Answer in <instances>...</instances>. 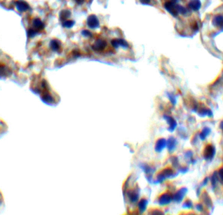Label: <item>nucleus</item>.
<instances>
[{
	"mask_svg": "<svg viewBox=\"0 0 223 215\" xmlns=\"http://www.w3.org/2000/svg\"><path fill=\"white\" fill-rule=\"evenodd\" d=\"M82 34L83 35L84 37H92V33H91L90 31H88V30H83V31H82Z\"/></svg>",
	"mask_w": 223,
	"mask_h": 215,
	"instance_id": "nucleus-12",
	"label": "nucleus"
},
{
	"mask_svg": "<svg viewBox=\"0 0 223 215\" xmlns=\"http://www.w3.org/2000/svg\"><path fill=\"white\" fill-rule=\"evenodd\" d=\"M50 46L53 51H54V52H58L61 48V43L58 40L54 39V40L51 41L50 43Z\"/></svg>",
	"mask_w": 223,
	"mask_h": 215,
	"instance_id": "nucleus-4",
	"label": "nucleus"
},
{
	"mask_svg": "<svg viewBox=\"0 0 223 215\" xmlns=\"http://www.w3.org/2000/svg\"><path fill=\"white\" fill-rule=\"evenodd\" d=\"M118 42H119V46H121V47H123V48H129V44H128V43L125 40H124V39H118Z\"/></svg>",
	"mask_w": 223,
	"mask_h": 215,
	"instance_id": "nucleus-10",
	"label": "nucleus"
},
{
	"mask_svg": "<svg viewBox=\"0 0 223 215\" xmlns=\"http://www.w3.org/2000/svg\"><path fill=\"white\" fill-rule=\"evenodd\" d=\"M140 2L143 5H148L151 2V0H140Z\"/></svg>",
	"mask_w": 223,
	"mask_h": 215,
	"instance_id": "nucleus-13",
	"label": "nucleus"
},
{
	"mask_svg": "<svg viewBox=\"0 0 223 215\" xmlns=\"http://www.w3.org/2000/svg\"><path fill=\"white\" fill-rule=\"evenodd\" d=\"M111 44L112 46L115 48H118L119 46V44L118 42V39H114L111 41Z\"/></svg>",
	"mask_w": 223,
	"mask_h": 215,
	"instance_id": "nucleus-11",
	"label": "nucleus"
},
{
	"mask_svg": "<svg viewBox=\"0 0 223 215\" xmlns=\"http://www.w3.org/2000/svg\"><path fill=\"white\" fill-rule=\"evenodd\" d=\"M204 155H205L206 158H210L213 156V147L209 145L206 148L205 152H204Z\"/></svg>",
	"mask_w": 223,
	"mask_h": 215,
	"instance_id": "nucleus-8",
	"label": "nucleus"
},
{
	"mask_svg": "<svg viewBox=\"0 0 223 215\" xmlns=\"http://www.w3.org/2000/svg\"><path fill=\"white\" fill-rule=\"evenodd\" d=\"M75 22L73 20H65L63 22V27H67V28H70L72 27L74 25Z\"/></svg>",
	"mask_w": 223,
	"mask_h": 215,
	"instance_id": "nucleus-9",
	"label": "nucleus"
},
{
	"mask_svg": "<svg viewBox=\"0 0 223 215\" xmlns=\"http://www.w3.org/2000/svg\"><path fill=\"white\" fill-rule=\"evenodd\" d=\"M74 1L76 2L77 4L82 5L84 2V0H74Z\"/></svg>",
	"mask_w": 223,
	"mask_h": 215,
	"instance_id": "nucleus-14",
	"label": "nucleus"
},
{
	"mask_svg": "<svg viewBox=\"0 0 223 215\" xmlns=\"http://www.w3.org/2000/svg\"><path fill=\"white\" fill-rule=\"evenodd\" d=\"M107 46V43L104 40L101 39H98L93 43L92 45V49L96 52H101L104 50Z\"/></svg>",
	"mask_w": 223,
	"mask_h": 215,
	"instance_id": "nucleus-2",
	"label": "nucleus"
},
{
	"mask_svg": "<svg viewBox=\"0 0 223 215\" xmlns=\"http://www.w3.org/2000/svg\"><path fill=\"white\" fill-rule=\"evenodd\" d=\"M70 15H71V13L68 9L62 10L60 13V19L62 21L66 20L68 18L70 17Z\"/></svg>",
	"mask_w": 223,
	"mask_h": 215,
	"instance_id": "nucleus-6",
	"label": "nucleus"
},
{
	"mask_svg": "<svg viewBox=\"0 0 223 215\" xmlns=\"http://www.w3.org/2000/svg\"><path fill=\"white\" fill-rule=\"evenodd\" d=\"M87 24L91 29H95L99 27V20L95 15H91L87 19Z\"/></svg>",
	"mask_w": 223,
	"mask_h": 215,
	"instance_id": "nucleus-3",
	"label": "nucleus"
},
{
	"mask_svg": "<svg viewBox=\"0 0 223 215\" xmlns=\"http://www.w3.org/2000/svg\"><path fill=\"white\" fill-rule=\"evenodd\" d=\"M179 7L172 1H167L164 4V7L173 16H177L179 12Z\"/></svg>",
	"mask_w": 223,
	"mask_h": 215,
	"instance_id": "nucleus-1",
	"label": "nucleus"
},
{
	"mask_svg": "<svg viewBox=\"0 0 223 215\" xmlns=\"http://www.w3.org/2000/svg\"><path fill=\"white\" fill-rule=\"evenodd\" d=\"M213 24L215 26L223 27V17L222 16H215L213 20Z\"/></svg>",
	"mask_w": 223,
	"mask_h": 215,
	"instance_id": "nucleus-7",
	"label": "nucleus"
},
{
	"mask_svg": "<svg viewBox=\"0 0 223 215\" xmlns=\"http://www.w3.org/2000/svg\"><path fill=\"white\" fill-rule=\"evenodd\" d=\"M189 6L192 10L197 11L200 7V2L199 1V0H191L189 4Z\"/></svg>",
	"mask_w": 223,
	"mask_h": 215,
	"instance_id": "nucleus-5",
	"label": "nucleus"
}]
</instances>
